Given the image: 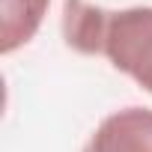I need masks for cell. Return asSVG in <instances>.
I'll use <instances>...</instances> for the list:
<instances>
[{"instance_id":"cell-1","label":"cell","mask_w":152,"mask_h":152,"mask_svg":"<svg viewBox=\"0 0 152 152\" xmlns=\"http://www.w3.org/2000/svg\"><path fill=\"white\" fill-rule=\"evenodd\" d=\"M99 54L137 87L152 93V6L104 9Z\"/></svg>"},{"instance_id":"cell-4","label":"cell","mask_w":152,"mask_h":152,"mask_svg":"<svg viewBox=\"0 0 152 152\" xmlns=\"http://www.w3.org/2000/svg\"><path fill=\"white\" fill-rule=\"evenodd\" d=\"M104 9L87 0H63V39L78 54H99Z\"/></svg>"},{"instance_id":"cell-3","label":"cell","mask_w":152,"mask_h":152,"mask_svg":"<svg viewBox=\"0 0 152 152\" xmlns=\"http://www.w3.org/2000/svg\"><path fill=\"white\" fill-rule=\"evenodd\" d=\"M48 6L51 0H0V51L12 54L27 45L39 33Z\"/></svg>"},{"instance_id":"cell-2","label":"cell","mask_w":152,"mask_h":152,"mask_svg":"<svg viewBox=\"0 0 152 152\" xmlns=\"http://www.w3.org/2000/svg\"><path fill=\"white\" fill-rule=\"evenodd\" d=\"M84 152H152V107L107 113L90 134Z\"/></svg>"}]
</instances>
